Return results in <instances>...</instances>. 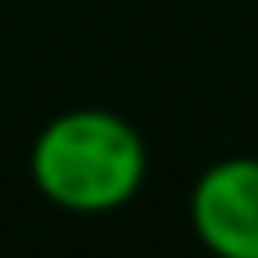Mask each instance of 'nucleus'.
Instances as JSON below:
<instances>
[{
  "instance_id": "nucleus-1",
  "label": "nucleus",
  "mask_w": 258,
  "mask_h": 258,
  "mask_svg": "<svg viewBox=\"0 0 258 258\" xmlns=\"http://www.w3.org/2000/svg\"><path fill=\"white\" fill-rule=\"evenodd\" d=\"M150 150L145 136L113 109H63L54 113L27 154V172L41 200L63 213H113L145 186Z\"/></svg>"
},
{
  "instance_id": "nucleus-2",
  "label": "nucleus",
  "mask_w": 258,
  "mask_h": 258,
  "mask_svg": "<svg viewBox=\"0 0 258 258\" xmlns=\"http://www.w3.org/2000/svg\"><path fill=\"white\" fill-rule=\"evenodd\" d=\"M190 227L222 258H258V159L231 154L200 172L190 190Z\"/></svg>"
}]
</instances>
